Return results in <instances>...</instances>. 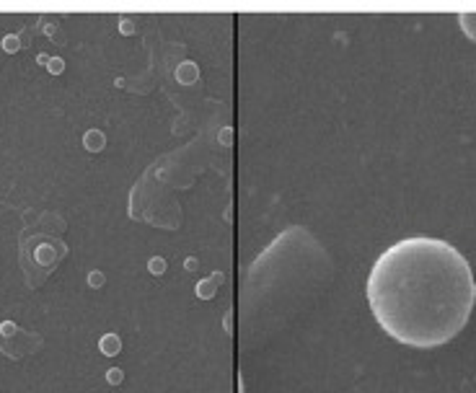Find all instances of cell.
<instances>
[{
	"label": "cell",
	"instance_id": "3957f363",
	"mask_svg": "<svg viewBox=\"0 0 476 393\" xmlns=\"http://www.w3.org/2000/svg\"><path fill=\"white\" fill-rule=\"evenodd\" d=\"M117 349H119V339L117 337H111V334H109V337L101 339V352H104V354H114Z\"/></svg>",
	"mask_w": 476,
	"mask_h": 393
},
{
	"label": "cell",
	"instance_id": "277c9868",
	"mask_svg": "<svg viewBox=\"0 0 476 393\" xmlns=\"http://www.w3.org/2000/svg\"><path fill=\"white\" fill-rule=\"evenodd\" d=\"M47 67H49V73L57 75V73H62V70H65V62L60 60V57H52V60L47 62Z\"/></svg>",
	"mask_w": 476,
	"mask_h": 393
},
{
	"label": "cell",
	"instance_id": "5b68a950",
	"mask_svg": "<svg viewBox=\"0 0 476 393\" xmlns=\"http://www.w3.org/2000/svg\"><path fill=\"white\" fill-rule=\"evenodd\" d=\"M18 47H21L18 37H5V39H3V49H5V52H16Z\"/></svg>",
	"mask_w": 476,
	"mask_h": 393
},
{
	"label": "cell",
	"instance_id": "6da1fadb",
	"mask_svg": "<svg viewBox=\"0 0 476 393\" xmlns=\"http://www.w3.org/2000/svg\"><path fill=\"white\" fill-rule=\"evenodd\" d=\"M365 293L378 326L391 339L414 349H435L466 329L476 280L453 244L412 236L376 259Z\"/></svg>",
	"mask_w": 476,
	"mask_h": 393
},
{
	"label": "cell",
	"instance_id": "8992f818",
	"mask_svg": "<svg viewBox=\"0 0 476 393\" xmlns=\"http://www.w3.org/2000/svg\"><path fill=\"white\" fill-rule=\"evenodd\" d=\"M109 380H111V383H117V380H119V373H117V370H111V373H109Z\"/></svg>",
	"mask_w": 476,
	"mask_h": 393
},
{
	"label": "cell",
	"instance_id": "7a4b0ae2",
	"mask_svg": "<svg viewBox=\"0 0 476 393\" xmlns=\"http://www.w3.org/2000/svg\"><path fill=\"white\" fill-rule=\"evenodd\" d=\"M83 143H86V147H88V150H101V147H104V135L91 130V132H86Z\"/></svg>",
	"mask_w": 476,
	"mask_h": 393
}]
</instances>
